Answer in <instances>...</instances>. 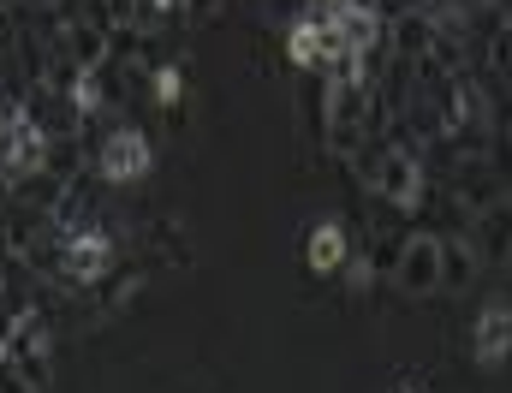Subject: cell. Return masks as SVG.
Returning <instances> with one entry per match:
<instances>
[{
  "label": "cell",
  "mask_w": 512,
  "mask_h": 393,
  "mask_svg": "<svg viewBox=\"0 0 512 393\" xmlns=\"http://www.w3.org/2000/svg\"><path fill=\"white\" fill-rule=\"evenodd\" d=\"M18 30H24V24H18V6H6V0H0V60L18 48Z\"/></svg>",
  "instance_id": "4fadbf2b"
},
{
  "label": "cell",
  "mask_w": 512,
  "mask_h": 393,
  "mask_svg": "<svg viewBox=\"0 0 512 393\" xmlns=\"http://www.w3.org/2000/svg\"><path fill=\"white\" fill-rule=\"evenodd\" d=\"M96 173L108 185H143L155 173V143L137 126H114L102 137V149H96Z\"/></svg>",
  "instance_id": "277c9868"
},
{
  "label": "cell",
  "mask_w": 512,
  "mask_h": 393,
  "mask_svg": "<svg viewBox=\"0 0 512 393\" xmlns=\"http://www.w3.org/2000/svg\"><path fill=\"white\" fill-rule=\"evenodd\" d=\"M507 137H512V131H507Z\"/></svg>",
  "instance_id": "2e32d148"
},
{
  "label": "cell",
  "mask_w": 512,
  "mask_h": 393,
  "mask_svg": "<svg viewBox=\"0 0 512 393\" xmlns=\"http://www.w3.org/2000/svg\"><path fill=\"white\" fill-rule=\"evenodd\" d=\"M185 12H191V18H215V12H221V0H185Z\"/></svg>",
  "instance_id": "5bb4252c"
},
{
  "label": "cell",
  "mask_w": 512,
  "mask_h": 393,
  "mask_svg": "<svg viewBox=\"0 0 512 393\" xmlns=\"http://www.w3.org/2000/svg\"><path fill=\"white\" fill-rule=\"evenodd\" d=\"M149 96H155V108L179 114V108H185V66H179V60H155V66H149Z\"/></svg>",
  "instance_id": "7c38bea8"
},
{
  "label": "cell",
  "mask_w": 512,
  "mask_h": 393,
  "mask_svg": "<svg viewBox=\"0 0 512 393\" xmlns=\"http://www.w3.org/2000/svg\"><path fill=\"white\" fill-rule=\"evenodd\" d=\"M471 358L483 370H501L512 358V298H489L471 322Z\"/></svg>",
  "instance_id": "9c48e42d"
},
{
  "label": "cell",
  "mask_w": 512,
  "mask_h": 393,
  "mask_svg": "<svg viewBox=\"0 0 512 393\" xmlns=\"http://www.w3.org/2000/svg\"><path fill=\"white\" fill-rule=\"evenodd\" d=\"M54 36H60V54L78 66V72H108L114 48H108V30L84 12H54Z\"/></svg>",
  "instance_id": "8992f818"
},
{
  "label": "cell",
  "mask_w": 512,
  "mask_h": 393,
  "mask_svg": "<svg viewBox=\"0 0 512 393\" xmlns=\"http://www.w3.org/2000/svg\"><path fill=\"white\" fill-rule=\"evenodd\" d=\"M48 155H54V143H48V131L30 120L24 102L0 108V179L6 185H30L48 167Z\"/></svg>",
  "instance_id": "7a4b0ae2"
},
{
  "label": "cell",
  "mask_w": 512,
  "mask_h": 393,
  "mask_svg": "<svg viewBox=\"0 0 512 393\" xmlns=\"http://www.w3.org/2000/svg\"><path fill=\"white\" fill-rule=\"evenodd\" d=\"M465 245H471V257L483 262V268H507L512 262V197H501V203H489V209L471 215Z\"/></svg>",
  "instance_id": "52a82bcc"
},
{
  "label": "cell",
  "mask_w": 512,
  "mask_h": 393,
  "mask_svg": "<svg viewBox=\"0 0 512 393\" xmlns=\"http://www.w3.org/2000/svg\"><path fill=\"white\" fill-rule=\"evenodd\" d=\"M114 268H120V245H114V233H108V227H96V221L66 227V245H60V286L96 292Z\"/></svg>",
  "instance_id": "3957f363"
},
{
  "label": "cell",
  "mask_w": 512,
  "mask_h": 393,
  "mask_svg": "<svg viewBox=\"0 0 512 393\" xmlns=\"http://www.w3.org/2000/svg\"><path fill=\"white\" fill-rule=\"evenodd\" d=\"M399 393H417V388H399Z\"/></svg>",
  "instance_id": "9a60e30c"
},
{
  "label": "cell",
  "mask_w": 512,
  "mask_h": 393,
  "mask_svg": "<svg viewBox=\"0 0 512 393\" xmlns=\"http://www.w3.org/2000/svg\"><path fill=\"white\" fill-rule=\"evenodd\" d=\"M393 286H399L405 298H429V292H441V233H411V239L399 245Z\"/></svg>",
  "instance_id": "5b68a950"
},
{
  "label": "cell",
  "mask_w": 512,
  "mask_h": 393,
  "mask_svg": "<svg viewBox=\"0 0 512 393\" xmlns=\"http://www.w3.org/2000/svg\"><path fill=\"white\" fill-rule=\"evenodd\" d=\"M298 245H304V268H310V274H340L358 239H352V227H346L340 215H316Z\"/></svg>",
  "instance_id": "ba28073f"
},
{
  "label": "cell",
  "mask_w": 512,
  "mask_h": 393,
  "mask_svg": "<svg viewBox=\"0 0 512 393\" xmlns=\"http://www.w3.org/2000/svg\"><path fill=\"white\" fill-rule=\"evenodd\" d=\"M477 268H483V262L471 257V245H465V239L441 233V292H465Z\"/></svg>",
  "instance_id": "8fae6325"
},
{
  "label": "cell",
  "mask_w": 512,
  "mask_h": 393,
  "mask_svg": "<svg viewBox=\"0 0 512 393\" xmlns=\"http://www.w3.org/2000/svg\"><path fill=\"white\" fill-rule=\"evenodd\" d=\"M322 54H328L322 24H316V18H292V24H286V60H292V66H304V72H316V66H322Z\"/></svg>",
  "instance_id": "30bf717a"
},
{
  "label": "cell",
  "mask_w": 512,
  "mask_h": 393,
  "mask_svg": "<svg viewBox=\"0 0 512 393\" xmlns=\"http://www.w3.org/2000/svg\"><path fill=\"white\" fill-rule=\"evenodd\" d=\"M358 155H364L370 191L382 197L387 209H399V215H417V209H423V191H429L423 149H399V143H376V137H370Z\"/></svg>",
  "instance_id": "6da1fadb"
}]
</instances>
